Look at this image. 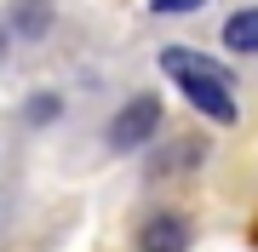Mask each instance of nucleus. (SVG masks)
Returning a JSON list of instances; mask_svg holds the SVG:
<instances>
[{
  "label": "nucleus",
  "mask_w": 258,
  "mask_h": 252,
  "mask_svg": "<svg viewBox=\"0 0 258 252\" xmlns=\"http://www.w3.org/2000/svg\"><path fill=\"white\" fill-rule=\"evenodd\" d=\"M57 109H63V103H57V98H29L23 121H29V126H52V121H57Z\"/></svg>",
  "instance_id": "0eeeda50"
},
{
  "label": "nucleus",
  "mask_w": 258,
  "mask_h": 252,
  "mask_svg": "<svg viewBox=\"0 0 258 252\" xmlns=\"http://www.w3.org/2000/svg\"><path fill=\"white\" fill-rule=\"evenodd\" d=\"M161 75L178 86L195 115H207L212 126H235V75L207 52H189V46H161Z\"/></svg>",
  "instance_id": "f257e3e1"
},
{
  "label": "nucleus",
  "mask_w": 258,
  "mask_h": 252,
  "mask_svg": "<svg viewBox=\"0 0 258 252\" xmlns=\"http://www.w3.org/2000/svg\"><path fill=\"white\" fill-rule=\"evenodd\" d=\"M207 0H149V12H161V18H184V12H201Z\"/></svg>",
  "instance_id": "6e6552de"
},
{
  "label": "nucleus",
  "mask_w": 258,
  "mask_h": 252,
  "mask_svg": "<svg viewBox=\"0 0 258 252\" xmlns=\"http://www.w3.org/2000/svg\"><path fill=\"white\" fill-rule=\"evenodd\" d=\"M224 46H230L235 57H252L258 52V6H241L224 18Z\"/></svg>",
  "instance_id": "20e7f679"
},
{
  "label": "nucleus",
  "mask_w": 258,
  "mask_h": 252,
  "mask_svg": "<svg viewBox=\"0 0 258 252\" xmlns=\"http://www.w3.org/2000/svg\"><path fill=\"white\" fill-rule=\"evenodd\" d=\"M161 126H166L161 98H155V92H138L132 103L115 109V121H109V149H115V155H132V149H144Z\"/></svg>",
  "instance_id": "f03ea898"
},
{
  "label": "nucleus",
  "mask_w": 258,
  "mask_h": 252,
  "mask_svg": "<svg viewBox=\"0 0 258 252\" xmlns=\"http://www.w3.org/2000/svg\"><path fill=\"white\" fill-rule=\"evenodd\" d=\"M189 241H195V229L184 212H155L138 229V252H189Z\"/></svg>",
  "instance_id": "7ed1b4c3"
},
{
  "label": "nucleus",
  "mask_w": 258,
  "mask_h": 252,
  "mask_svg": "<svg viewBox=\"0 0 258 252\" xmlns=\"http://www.w3.org/2000/svg\"><path fill=\"white\" fill-rule=\"evenodd\" d=\"M12 29L23 40H46L52 35V0H12Z\"/></svg>",
  "instance_id": "39448f33"
},
{
  "label": "nucleus",
  "mask_w": 258,
  "mask_h": 252,
  "mask_svg": "<svg viewBox=\"0 0 258 252\" xmlns=\"http://www.w3.org/2000/svg\"><path fill=\"white\" fill-rule=\"evenodd\" d=\"M201 160V143H172L161 160H155V172H184V166H195Z\"/></svg>",
  "instance_id": "423d86ee"
}]
</instances>
